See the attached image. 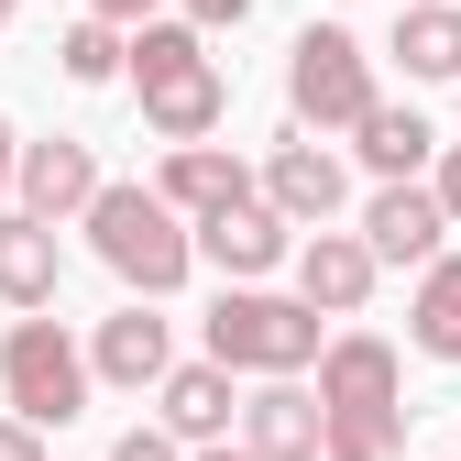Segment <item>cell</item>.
<instances>
[{
  "mask_svg": "<svg viewBox=\"0 0 461 461\" xmlns=\"http://www.w3.org/2000/svg\"><path fill=\"white\" fill-rule=\"evenodd\" d=\"M407 340L429 363H461V253L418 264V308H407Z\"/></svg>",
  "mask_w": 461,
  "mask_h": 461,
  "instance_id": "cell-17",
  "label": "cell"
},
{
  "mask_svg": "<svg viewBox=\"0 0 461 461\" xmlns=\"http://www.w3.org/2000/svg\"><path fill=\"white\" fill-rule=\"evenodd\" d=\"M0 395H12L23 429H67V418H88V352L55 319H12V340H0Z\"/></svg>",
  "mask_w": 461,
  "mask_h": 461,
  "instance_id": "cell-5",
  "label": "cell"
},
{
  "mask_svg": "<svg viewBox=\"0 0 461 461\" xmlns=\"http://www.w3.org/2000/svg\"><path fill=\"white\" fill-rule=\"evenodd\" d=\"M198 461H242V450H198Z\"/></svg>",
  "mask_w": 461,
  "mask_h": 461,
  "instance_id": "cell-28",
  "label": "cell"
},
{
  "mask_svg": "<svg viewBox=\"0 0 461 461\" xmlns=\"http://www.w3.org/2000/svg\"><path fill=\"white\" fill-rule=\"evenodd\" d=\"M395 55H407V77H461V0L395 12Z\"/></svg>",
  "mask_w": 461,
  "mask_h": 461,
  "instance_id": "cell-19",
  "label": "cell"
},
{
  "mask_svg": "<svg viewBox=\"0 0 461 461\" xmlns=\"http://www.w3.org/2000/svg\"><path fill=\"white\" fill-rule=\"evenodd\" d=\"M12 187H23V220L55 230V220H88V198H99L110 176H99V154H88L77 132H55V143H23V154H12Z\"/></svg>",
  "mask_w": 461,
  "mask_h": 461,
  "instance_id": "cell-8",
  "label": "cell"
},
{
  "mask_svg": "<svg viewBox=\"0 0 461 461\" xmlns=\"http://www.w3.org/2000/svg\"><path fill=\"white\" fill-rule=\"evenodd\" d=\"M319 461H395V418H319Z\"/></svg>",
  "mask_w": 461,
  "mask_h": 461,
  "instance_id": "cell-21",
  "label": "cell"
},
{
  "mask_svg": "<svg viewBox=\"0 0 461 461\" xmlns=\"http://www.w3.org/2000/svg\"><path fill=\"white\" fill-rule=\"evenodd\" d=\"M122 67H132V88H143V122L165 132V154L220 132V110H230V77L209 67V33H187V23H143V33L122 44Z\"/></svg>",
  "mask_w": 461,
  "mask_h": 461,
  "instance_id": "cell-1",
  "label": "cell"
},
{
  "mask_svg": "<svg viewBox=\"0 0 461 461\" xmlns=\"http://www.w3.org/2000/svg\"><path fill=\"white\" fill-rule=\"evenodd\" d=\"M187 253H209L220 275H275V264H285V220H275L264 198H242V209L198 220V230H187Z\"/></svg>",
  "mask_w": 461,
  "mask_h": 461,
  "instance_id": "cell-15",
  "label": "cell"
},
{
  "mask_svg": "<svg viewBox=\"0 0 461 461\" xmlns=\"http://www.w3.org/2000/svg\"><path fill=\"white\" fill-rule=\"evenodd\" d=\"M429 154H439V132L418 122V110H384V99L363 110V165H374L384 187H418V165H429Z\"/></svg>",
  "mask_w": 461,
  "mask_h": 461,
  "instance_id": "cell-18",
  "label": "cell"
},
{
  "mask_svg": "<svg viewBox=\"0 0 461 461\" xmlns=\"http://www.w3.org/2000/svg\"><path fill=\"white\" fill-rule=\"evenodd\" d=\"M395 407H407V363H395V340H374V330L319 340V418H395Z\"/></svg>",
  "mask_w": 461,
  "mask_h": 461,
  "instance_id": "cell-6",
  "label": "cell"
},
{
  "mask_svg": "<svg viewBox=\"0 0 461 461\" xmlns=\"http://www.w3.org/2000/svg\"><path fill=\"white\" fill-rule=\"evenodd\" d=\"M110 461H187V450L165 439V429H122V439H110Z\"/></svg>",
  "mask_w": 461,
  "mask_h": 461,
  "instance_id": "cell-22",
  "label": "cell"
},
{
  "mask_svg": "<svg viewBox=\"0 0 461 461\" xmlns=\"http://www.w3.org/2000/svg\"><path fill=\"white\" fill-rule=\"evenodd\" d=\"M88 253L122 275L143 308H154V297H176L187 264H198V253H187V220L165 209L154 187H99V198H88Z\"/></svg>",
  "mask_w": 461,
  "mask_h": 461,
  "instance_id": "cell-2",
  "label": "cell"
},
{
  "mask_svg": "<svg viewBox=\"0 0 461 461\" xmlns=\"http://www.w3.org/2000/svg\"><path fill=\"white\" fill-rule=\"evenodd\" d=\"M363 297H374V253L352 242V230H308V242H297V308L352 319Z\"/></svg>",
  "mask_w": 461,
  "mask_h": 461,
  "instance_id": "cell-11",
  "label": "cell"
},
{
  "mask_svg": "<svg viewBox=\"0 0 461 461\" xmlns=\"http://www.w3.org/2000/svg\"><path fill=\"white\" fill-rule=\"evenodd\" d=\"M143 12H154V0H88V23H110V33H122V23L143 33Z\"/></svg>",
  "mask_w": 461,
  "mask_h": 461,
  "instance_id": "cell-26",
  "label": "cell"
},
{
  "mask_svg": "<svg viewBox=\"0 0 461 461\" xmlns=\"http://www.w3.org/2000/svg\"><path fill=\"white\" fill-rule=\"evenodd\" d=\"M429 198H439V220H450V230H461V143H450V154H439V176H429Z\"/></svg>",
  "mask_w": 461,
  "mask_h": 461,
  "instance_id": "cell-23",
  "label": "cell"
},
{
  "mask_svg": "<svg viewBox=\"0 0 461 461\" xmlns=\"http://www.w3.org/2000/svg\"><path fill=\"white\" fill-rule=\"evenodd\" d=\"M55 285H67V242H55L44 220L0 209V297L12 308H55Z\"/></svg>",
  "mask_w": 461,
  "mask_h": 461,
  "instance_id": "cell-16",
  "label": "cell"
},
{
  "mask_svg": "<svg viewBox=\"0 0 461 461\" xmlns=\"http://www.w3.org/2000/svg\"><path fill=\"white\" fill-rule=\"evenodd\" d=\"M55 67H67L77 88H110V77H122V33H110V23H77L67 44H55Z\"/></svg>",
  "mask_w": 461,
  "mask_h": 461,
  "instance_id": "cell-20",
  "label": "cell"
},
{
  "mask_svg": "<svg viewBox=\"0 0 461 461\" xmlns=\"http://www.w3.org/2000/svg\"><path fill=\"white\" fill-rule=\"evenodd\" d=\"M0 23H12V0H0Z\"/></svg>",
  "mask_w": 461,
  "mask_h": 461,
  "instance_id": "cell-29",
  "label": "cell"
},
{
  "mask_svg": "<svg viewBox=\"0 0 461 461\" xmlns=\"http://www.w3.org/2000/svg\"><path fill=\"white\" fill-rule=\"evenodd\" d=\"M209 363L220 374H264V384H297L319 363V308L297 297H264V285H230L209 308Z\"/></svg>",
  "mask_w": 461,
  "mask_h": 461,
  "instance_id": "cell-3",
  "label": "cell"
},
{
  "mask_svg": "<svg viewBox=\"0 0 461 461\" xmlns=\"http://www.w3.org/2000/svg\"><path fill=\"white\" fill-rule=\"evenodd\" d=\"M242 461H319V395L308 384L242 395Z\"/></svg>",
  "mask_w": 461,
  "mask_h": 461,
  "instance_id": "cell-14",
  "label": "cell"
},
{
  "mask_svg": "<svg viewBox=\"0 0 461 461\" xmlns=\"http://www.w3.org/2000/svg\"><path fill=\"white\" fill-rule=\"evenodd\" d=\"M285 110H297V132H363L374 55L340 33V23H308L297 44H285Z\"/></svg>",
  "mask_w": 461,
  "mask_h": 461,
  "instance_id": "cell-4",
  "label": "cell"
},
{
  "mask_svg": "<svg viewBox=\"0 0 461 461\" xmlns=\"http://www.w3.org/2000/svg\"><path fill=\"white\" fill-rule=\"evenodd\" d=\"M253 0H187V33H220V23H242Z\"/></svg>",
  "mask_w": 461,
  "mask_h": 461,
  "instance_id": "cell-24",
  "label": "cell"
},
{
  "mask_svg": "<svg viewBox=\"0 0 461 461\" xmlns=\"http://www.w3.org/2000/svg\"><path fill=\"white\" fill-rule=\"evenodd\" d=\"M88 374H99V384H122V395H143V384H165V374H176V340H165V319L132 297V308H110V319H99Z\"/></svg>",
  "mask_w": 461,
  "mask_h": 461,
  "instance_id": "cell-9",
  "label": "cell"
},
{
  "mask_svg": "<svg viewBox=\"0 0 461 461\" xmlns=\"http://www.w3.org/2000/svg\"><path fill=\"white\" fill-rule=\"evenodd\" d=\"M154 198L176 209V220H220V209L253 198V176H242L220 143H176V154H165V176H154Z\"/></svg>",
  "mask_w": 461,
  "mask_h": 461,
  "instance_id": "cell-12",
  "label": "cell"
},
{
  "mask_svg": "<svg viewBox=\"0 0 461 461\" xmlns=\"http://www.w3.org/2000/svg\"><path fill=\"white\" fill-rule=\"evenodd\" d=\"M450 461H461V450H450Z\"/></svg>",
  "mask_w": 461,
  "mask_h": 461,
  "instance_id": "cell-31",
  "label": "cell"
},
{
  "mask_svg": "<svg viewBox=\"0 0 461 461\" xmlns=\"http://www.w3.org/2000/svg\"><path fill=\"white\" fill-rule=\"evenodd\" d=\"M407 12H429V0H407Z\"/></svg>",
  "mask_w": 461,
  "mask_h": 461,
  "instance_id": "cell-30",
  "label": "cell"
},
{
  "mask_svg": "<svg viewBox=\"0 0 461 461\" xmlns=\"http://www.w3.org/2000/svg\"><path fill=\"white\" fill-rule=\"evenodd\" d=\"M12 154H23V143H12V122H0V198H12Z\"/></svg>",
  "mask_w": 461,
  "mask_h": 461,
  "instance_id": "cell-27",
  "label": "cell"
},
{
  "mask_svg": "<svg viewBox=\"0 0 461 461\" xmlns=\"http://www.w3.org/2000/svg\"><path fill=\"white\" fill-rule=\"evenodd\" d=\"M154 395H165V439H176V450H220V429L242 418V395H230L220 363H176Z\"/></svg>",
  "mask_w": 461,
  "mask_h": 461,
  "instance_id": "cell-13",
  "label": "cell"
},
{
  "mask_svg": "<svg viewBox=\"0 0 461 461\" xmlns=\"http://www.w3.org/2000/svg\"><path fill=\"white\" fill-rule=\"evenodd\" d=\"M0 461H44V429H23V418H0Z\"/></svg>",
  "mask_w": 461,
  "mask_h": 461,
  "instance_id": "cell-25",
  "label": "cell"
},
{
  "mask_svg": "<svg viewBox=\"0 0 461 461\" xmlns=\"http://www.w3.org/2000/svg\"><path fill=\"white\" fill-rule=\"evenodd\" d=\"M352 242H363L374 264H439L450 220H439V198H429V187H374V209H363Z\"/></svg>",
  "mask_w": 461,
  "mask_h": 461,
  "instance_id": "cell-10",
  "label": "cell"
},
{
  "mask_svg": "<svg viewBox=\"0 0 461 461\" xmlns=\"http://www.w3.org/2000/svg\"><path fill=\"white\" fill-rule=\"evenodd\" d=\"M340 198H352V176H340V154H330V143L285 132V143L264 154V209H275L285 230H330V220H340Z\"/></svg>",
  "mask_w": 461,
  "mask_h": 461,
  "instance_id": "cell-7",
  "label": "cell"
}]
</instances>
